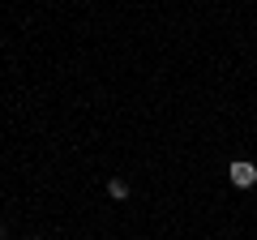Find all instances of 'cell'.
<instances>
[{
    "label": "cell",
    "mask_w": 257,
    "mask_h": 240,
    "mask_svg": "<svg viewBox=\"0 0 257 240\" xmlns=\"http://www.w3.org/2000/svg\"><path fill=\"white\" fill-rule=\"evenodd\" d=\"M227 176H231V185H236V189H253L257 185V167L248 163V159H236V163L227 167Z\"/></svg>",
    "instance_id": "cell-1"
},
{
    "label": "cell",
    "mask_w": 257,
    "mask_h": 240,
    "mask_svg": "<svg viewBox=\"0 0 257 240\" xmlns=\"http://www.w3.org/2000/svg\"><path fill=\"white\" fill-rule=\"evenodd\" d=\"M107 193L116 197V202H124V197H128V185L120 180V176H111V180H107Z\"/></svg>",
    "instance_id": "cell-2"
},
{
    "label": "cell",
    "mask_w": 257,
    "mask_h": 240,
    "mask_svg": "<svg viewBox=\"0 0 257 240\" xmlns=\"http://www.w3.org/2000/svg\"><path fill=\"white\" fill-rule=\"evenodd\" d=\"M0 240H5V231H0Z\"/></svg>",
    "instance_id": "cell-3"
}]
</instances>
